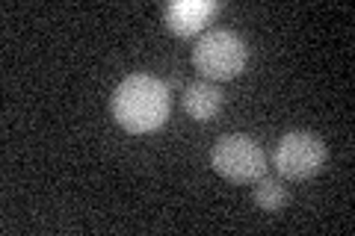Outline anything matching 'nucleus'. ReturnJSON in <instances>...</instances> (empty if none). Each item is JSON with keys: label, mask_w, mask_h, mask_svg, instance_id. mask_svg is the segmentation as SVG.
Here are the masks:
<instances>
[{"label": "nucleus", "mask_w": 355, "mask_h": 236, "mask_svg": "<svg viewBox=\"0 0 355 236\" xmlns=\"http://www.w3.org/2000/svg\"><path fill=\"white\" fill-rule=\"evenodd\" d=\"M110 112L121 130L137 133V136L160 130L172 112L169 89L151 74H130L116 86L110 98Z\"/></svg>", "instance_id": "nucleus-1"}, {"label": "nucleus", "mask_w": 355, "mask_h": 236, "mask_svg": "<svg viewBox=\"0 0 355 236\" xmlns=\"http://www.w3.org/2000/svg\"><path fill=\"white\" fill-rule=\"evenodd\" d=\"M249 62V44L231 30H210L193 48L196 71L207 80H234Z\"/></svg>", "instance_id": "nucleus-2"}, {"label": "nucleus", "mask_w": 355, "mask_h": 236, "mask_svg": "<svg viewBox=\"0 0 355 236\" xmlns=\"http://www.w3.org/2000/svg\"><path fill=\"white\" fill-rule=\"evenodd\" d=\"M210 165L231 183H254L266 172V154L246 133H228L216 139L210 151Z\"/></svg>", "instance_id": "nucleus-3"}, {"label": "nucleus", "mask_w": 355, "mask_h": 236, "mask_svg": "<svg viewBox=\"0 0 355 236\" xmlns=\"http://www.w3.org/2000/svg\"><path fill=\"white\" fill-rule=\"evenodd\" d=\"M326 142L311 130H291L284 133L275 145L272 154V165L284 181H308L323 172L326 165Z\"/></svg>", "instance_id": "nucleus-4"}, {"label": "nucleus", "mask_w": 355, "mask_h": 236, "mask_svg": "<svg viewBox=\"0 0 355 236\" xmlns=\"http://www.w3.org/2000/svg\"><path fill=\"white\" fill-rule=\"evenodd\" d=\"M219 12V3L214 0H175L163 9V21L175 36H198L207 24L210 18Z\"/></svg>", "instance_id": "nucleus-5"}, {"label": "nucleus", "mask_w": 355, "mask_h": 236, "mask_svg": "<svg viewBox=\"0 0 355 236\" xmlns=\"http://www.w3.org/2000/svg\"><path fill=\"white\" fill-rule=\"evenodd\" d=\"M181 107L193 121H214L216 112L222 109V92L214 83L196 80L190 86H184Z\"/></svg>", "instance_id": "nucleus-6"}, {"label": "nucleus", "mask_w": 355, "mask_h": 236, "mask_svg": "<svg viewBox=\"0 0 355 236\" xmlns=\"http://www.w3.org/2000/svg\"><path fill=\"white\" fill-rule=\"evenodd\" d=\"M252 195H254V204L266 212H279L287 204V189L282 181H275V177H258Z\"/></svg>", "instance_id": "nucleus-7"}]
</instances>
